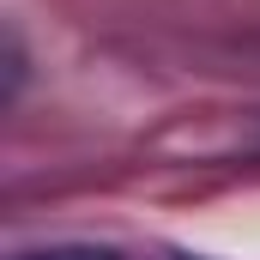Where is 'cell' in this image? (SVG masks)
<instances>
[{"label": "cell", "mask_w": 260, "mask_h": 260, "mask_svg": "<svg viewBox=\"0 0 260 260\" xmlns=\"http://www.w3.org/2000/svg\"><path fill=\"white\" fill-rule=\"evenodd\" d=\"M18 260H121L115 248H91V242H55V248H30Z\"/></svg>", "instance_id": "1"}]
</instances>
